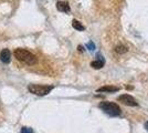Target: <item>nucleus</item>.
<instances>
[{
  "mask_svg": "<svg viewBox=\"0 0 148 133\" xmlns=\"http://www.w3.org/2000/svg\"><path fill=\"white\" fill-rule=\"evenodd\" d=\"M14 57L18 59L19 61L25 62L27 64H34L37 62V57L34 54H32L30 51L25 50V49H16L14 50Z\"/></svg>",
  "mask_w": 148,
  "mask_h": 133,
  "instance_id": "f257e3e1",
  "label": "nucleus"
},
{
  "mask_svg": "<svg viewBox=\"0 0 148 133\" xmlns=\"http://www.w3.org/2000/svg\"><path fill=\"white\" fill-rule=\"evenodd\" d=\"M99 108L106 113L110 116H118L121 115L122 111H121V108L118 107V104L114 103V102H108V101H104L101 102L99 104Z\"/></svg>",
  "mask_w": 148,
  "mask_h": 133,
  "instance_id": "f03ea898",
  "label": "nucleus"
},
{
  "mask_svg": "<svg viewBox=\"0 0 148 133\" xmlns=\"http://www.w3.org/2000/svg\"><path fill=\"white\" fill-rule=\"evenodd\" d=\"M28 90L30 91L31 93L36 95H40V96H43V95L49 94L50 92L53 90V85H40V84H30L28 87Z\"/></svg>",
  "mask_w": 148,
  "mask_h": 133,
  "instance_id": "7ed1b4c3",
  "label": "nucleus"
},
{
  "mask_svg": "<svg viewBox=\"0 0 148 133\" xmlns=\"http://www.w3.org/2000/svg\"><path fill=\"white\" fill-rule=\"evenodd\" d=\"M118 101L122 102L125 105H128V107H137L138 105L137 101L130 94H123L118 96Z\"/></svg>",
  "mask_w": 148,
  "mask_h": 133,
  "instance_id": "20e7f679",
  "label": "nucleus"
},
{
  "mask_svg": "<svg viewBox=\"0 0 148 133\" xmlns=\"http://www.w3.org/2000/svg\"><path fill=\"white\" fill-rule=\"evenodd\" d=\"M10 51L9 49H2V51L0 52V60L3 63H9L10 62Z\"/></svg>",
  "mask_w": 148,
  "mask_h": 133,
  "instance_id": "39448f33",
  "label": "nucleus"
},
{
  "mask_svg": "<svg viewBox=\"0 0 148 133\" xmlns=\"http://www.w3.org/2000/svg\"><path fill=\"white\" fill-rule=\"evenodd\" d=\"M56 8H58L59 11H62V12H70V10H71L66 1H58Z\"/></svg>",
  "mask_w": 148,
  "mask_h": 133,
  "instance_id": "423d86ee",
  "label": "nucleus"
},
{
  "mask_svg": "<svg viewBox=\"0 0 148 133\" xmlns=\"http://www.w3.org/2000/svg\"><path fill=\"white\" fill-rule=\"evenodd\" d=\"M119 88L118 87H113V85H106L102 88L97 89V92H117Z\"/></svg>",
  "mask_w": 148,
  "mask_h": 133,
  "instance_id": "0eeeda50",
  "label": "nucleus"
},
{
  "mask_svg": "<svg viewBox=\"0 0 148 133\" xmlns=\"http://www.w3.org/2000/svg\"><path fill=\"white\" fill-rule=\"evenodd\" d=\"M101 59H97L96 61H93V62H91V67H93L94 69H101V68H103L105 64V61L104 59L102 57H99Z\"/></svg>",
  "mask_w": 148,
  "mask_h": 133,
  "instance_id": "6e6552de",
  "label": "nucleus"
},
{
  "mask_svg": "<svg viewBox=\"0 0 148 133\" xmlns=\"http://www.w3.org/2000/svg\"><path fill=\"white\" fill-rule=\"evenodd\" d=\"M72 27H73L74 29L79 30V31H84V30H85V27L82 25L80 21H77V20H75V19L72 21Z\"/></svg>",
  "mask_w": 148,
  "mask_h": 133,
  "instance_id": "1a4fd4ad",
  "label": "nucleus"
},
{
  "mask_svg": "<svg viewBox=\"0 0 148 133\" xmlns=\"http://www.w3.org/2000/svg\"><path fill=\"white\" fill-rule=\"evenodd\" d=\"M115 51H116L117 53H126V52L128 51V49H127L125 45H117Z\"/></svg>",
  "mask_w": 148,
  "mask_h": 133,
  "instance_id": "9d476101",
  "label": "nucleus"
},
{
  "mask_svg": "<svg viewBox=\"0 0 148 133\" xmlns=\"http://www.w3.org/2000/svg\"><path fill=\"white\" fill-rule=\"evenodd\" d=\"M21 133H34V132H33V130H32L31 127H22V129H21Z\"/></svg>",
  "mask_w": 148,
  "mask_h": 133,
  "instance_id": "9b49d317",
  "label": "nucleus"
},
{
  "mask_svg": "<svg viewBox=\"0 0 148 133\" xmlns=\"http://www.w3.org/2000/svg\"><path fill=\"white\" fill-rule=\"evenodd\" d=\"M86 48H88V50L94 51V50H95V44H94L92 41H91V42H88V43L86 44Z\"/></svg>",
  "mask_w": 148,
  "mask_h": 133,
  "instance_id": "f8f14e48",
  "label": "nucleus"
},
{
  "mask_svg": "<svg viewBox=\"0 0 148 133\" xmlns=\"http://www.w3.org/2000/svg\"><path fill=\"white\" fill-rule=\"evenodd\" d=\"M145 129H146V130L148 131V121L146 122V123H145Z\"/></svg>",
  "mask_w": 148,
  "mask_h": 133,
  "instance_id": "ddd939ff",
  "label": "nucleus"
},
{
  "mask_svg": "<svg viewBox=\"0 0 148 133\" xmlns=\"http://www.w3.org/2000/svg\"><path fill=\"white\" fill-rule=\"evenodd\" d=\"M79 51H84V49H83L81 45H79Z\"/></svg>",
  "mask_w": 148,
  "mask_h": 133,
  "instance_id": "4468645a",
  "label": "nucleus"
}]
</instances>
